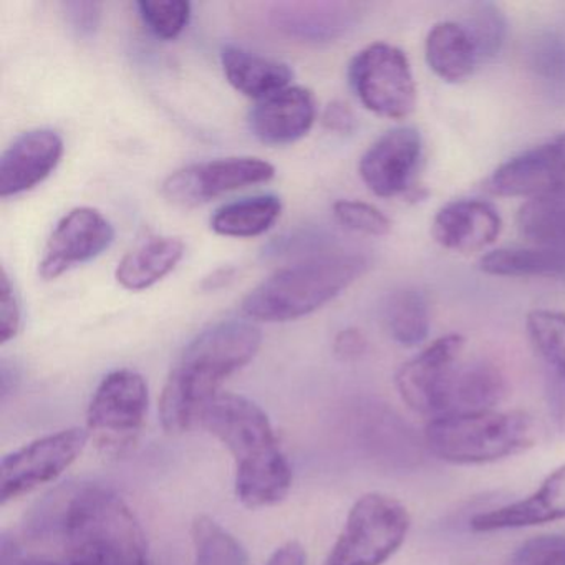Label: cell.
<instances>
[{"instance_id":"obj_1","label":"cell","mask_w":565,"mask_h":565,"mask_svg":"<svg viewBox=\"0 0 565 565\" xmlns=\"http://www.w3.org/2000/svg\"><path fill=\"white\" fill-rule=\"evenodd\" d=\"M35 527L61 539L71 565H148L140 522L108 489H71L42 511Z\"/></svg>"},{"instance_id":"obj_2","label":"cell","mask_w":565,"mask_h":565,"mask_svg":"<svg viewBox=\"0 0 565 565\" xmlns=\"http://www.w3.org/2000/svg\"><path fill=\"white\" fill-rule=\"evenodd\" d=\"M260 343L263 333L247 320H226L194 337L164 383L160 398L163 428L178 435L200 423L221 385L253 362Z\"/></svg>"},{"instance_id":"obj_3","label":"cell","mask_w":565,"mask_h":565,"mask_svg":"<svg viewBox=\"0 0 565 565\" xmlns=\"http://www.w3.org/2000/svg\"><path fill=\"white\" fill-rule=\"evenodd\" d=\"M201 426L236 461V494L250 509L279 504L292 488V468L266 412L246 396L220 393L201 413Z\"/></svg>"},{"instance_id":"obj_4","label":"cell","mask_w":565,"mask_h":565,"mask_svg":"<svg viewBox=\"0 0 565 565\" xmlns=\"http://www.w3.org/2000/svg\"><path fill=\"white\" fill-rule=\"evenodd\" d=\"M369 267L362 250H323L267 277L243 300L244 313L270 323L302 319L349 289Z\"/></svg>"},{"instance_id":"obj_5","label":"cell","mask_w":565,"mask_h":565,"mask_svg":"<svg viewBox=\"0 0 565 565\" xmlns=\"http://www.w3.org/2000/svg\"><path fill=\"white\" fill-rule=\"evenodd\" d=\"M537 441V426L524 412L448 413L425 428L433 456L451 465H488L527 451Z\"/></svg>"},{"instance_id":"obj_6","label":"cell","mask_w":565,"mask_h":565,"mask_svg":"<svg viewBox=\"0 0 565 565\" xmlns=\"http://www.w3.org/2000/svg\"><path fill=\"white\" fill-rule=\"evenodd\" d=\"M412 518L403 502L382 492L362 495L323 565H383L405 542Z\"/></svg>"},{"instance_id":"obj_7","label":"cell","mask_w":565,"mask_h":565,"mask_svg":"<svg viewBox=\"0 0 565 565\" xmlns=\"http://www.w3.org/2000/svg\"><path fill=\"white\" fill-rule=\"evenodd\" d=\"M148 385L134 370L108 373L87 413V431L108 455H121L137 445L147 422Z\"/></svg>"},{"instance_id":"obj_8","label":"cell","mask_w":565,"mask_h":565,"mask_svg":"<svg viewBox=\"0 0 565 565\" xmlns=\"http://www.w3.org/2000/svg\"><path fill=\"white\" fill-rule=\"evenodd\" d=\"M349 82L366 110L403 120L416 107V84L405 52L385 42L360 51L349 65Z\"/></svg>"},{"instance_id":"obj_9","label":"cell","mask_w":565,"mask_h":565,"mask_svg":"<svg viewBox=\"0 0 565 565\" xmlns=\"http://www.w3.org/2000/svg\"><path fill=\"white\" fill-rule=\"evenodd\" d=\"M87 429L68 428L42 436L2 459L0 498L2 504L55 481L84 452Z\"/></svg>"},{"instance_id":"obj_10","label":"cell","mask_w":565,"mask_h":565,"mask_svg":"<svg viewBox=\"0 0 565 565\" xmlns=\"http://www.w3.org/2000/svg\"><path fill=\"white\" fill-rule=\"evenodd\" d=\"M465 339L441 337L426 347L396 373V390L403 402L422 415L441 416L449 409L452 385L462 363Z\"/></svg>"},{"instance_id":"obj_11","label":"cell","mask_w":565,"mask_h":565,"mask_svg":"<svg viewBox=\"0 0 565 565\" xmlns=\"http://www.w3.org/2000/svg\"><path fill=\"white\" fill-rule=\"evenodd\" d=\"M274 174L276 168L260 158H221L174 171L161 184V194L174 206L196 207L231 191L266 183Z\"/></svg>"},{"instance_id":"obj_12","label":"cell","mask_w":565,"mask_h":565,"mask_svg":"<svg viewBox=\"0 0 565 565\" xmlns=\"http://www.w3.org/2000/svg\"><path fill=\"white\" fill-rule=\"evenodd\" d=\"M114 239V226L100 211L75 207L55 226L39 264V274L45 280L57 279L72 267L104 254Z\"/></svg>"},{"instance_id":"obj_13","label":"cell","mask_w":565,"mask_h":565,"mask_svg":"<svg viewBox=\"0 0 565 565\" xmlns=\"http://www.w3.org/2000/svg\"><path fill=\"white\" fill-rule=\"evenodd\" d=\"M498 196L537 198L565 191V134L511 158L486 181Z\"/></svg>"},{"instance_id":"obj_14","label":"cell","mask_w":565,"mask_h":565,"mask_svg":"<svg viewBox=\"0 0 565 565\" xmlns=\"http://www.w3.org/2000/svg\"><path fill=\"white\" fill-rule=\"evenodd\" d=\"M422 135L413 127L386 131L363 153L360 178L373 194L393 198L405 193L422 158Z\"/></svg>"},{"instance_id":"obj_15","label":"cell","mask_w":565,"mask_h":565,"mask_svg":"<svg viewBox=\"0 0 565 565\" xmlns=\"http://www.w3.org/2000/svg\"><path fill=\"white\" fill-rule=\"evenodd\" d=\"M64 157V140L47 128L25 131L0 158V196L25 193L47 180Z\"/></svg>"},{"instance_id":"obj_16","label":"cell","mask_w":565,"mask_h":565,"mask_svg":"<svg viewBox=\"0 0 565 565\" xmlns=\"http://www.w3.org/2000/svg\"><path fill=\"white\" fill-rule=\"evenodd\" d=\"M316 117L317 104L312 92L303 87H287L253 108L249 128L257 140L280 147L306 137Z\"/></svg>"},{"instance_id":"obj_17","label":"cell","mask_w":565,"mask_h":565,"mask_svg":"<svg viewBox=\"0 0 565 565\" xmlns=\"http://www.w3.org/2000/svg\"><path fill=\"white\" fill-rule=\"evenodd\" d=\"M502 221L498 211L479 200L446 204L433 220L431 234L439 246L455 253H478L498 239Z\"/></svg>"},{"instance_id":"obj_18","label":"cell","mask_w":565,"mask_h":565,"mask_svg":"<svg viewBox=\"0 0 565 565\" xmlns=\"http://www.w3.org/2000/svg\"><path fill=\"white\" fill-rule=\"evenodd\" d=\"M561 519H565V465L552 471L527 498L481 512L469 524L475 532H494L532 527Z\"/></svg>"},{"instance_id":"obj_19","label":"cell","mask_w":565,"mask_h":565,"mask_svg":"<svg viewBox=\"0 0 565 565\" xmlns=\"http://www.w3.org/2000/svg\"><path fill=\"white\" fill-rule=\"evenodd\" d=\"M527 333L544 373L548 409L565 435V316L534 310L527 316Z\"/></svg>"},{"instance_id":"obj_20","label":"cell","mask_w":565,"mask_h":565,"mask_svg":"<svg viewBox=\"0 0 565 565\" xmlns=\"http://www.w3.org/2000/svg\"><path fill=\"white\" fill-rule=\"evenodd\" d=\"M221 65L227 82L239 94L257 102L286 90L294 77V72L284 62L263 57L236 45L223 49Z\"/></svg>"},{"instance_id":"obj_21","label":"cell","mask_w":565,"mask_h":565,"mask_svg":"<svg viewBox=\"0 0 565 565\" xmlns=\"http://www.w3.org/2000/svg\"><path fill=\"white\" fill-rule=\"evenodd\" d=\"M425 57L433 74L448 84H459L471 77L481 62L465 25L451 21L433 25L426 38Z\"/></svg>"},{"instance_id":"obj_22","label":"cell","mask_w":565,"mask_h":565,"mask_svg":"<svg viewBox=\"0 0 565 565\" xmlns=\"http://www.w3.org/2000/svg\"><path fill=\"white\" fill-rule=\"evenodd\" d=\"M183 256L184 244L178 237H151L118 263L115 277L124 289L140 292L173 273Z\"/></svg>"},{"instance_id":"obj_23","label":"cell","mask_w":565,"mask_h":565,"mask_svg":"<svg viewBox=\"0 0 565 565\" xmlns=\"http://www.w3.org/2000/svg\"><path fill=\"white\" fill-rule=\"evenodd\" d=\"M508 393L504 373L488 360H462L449 398L448 413L494 409ZM446 413V415H448Z\"/></svg>"},{"instance_id":"obj_24","label":"cell","mask_w":565,"mask_h":565,"mask_svg":"<svg viewBox=\"0 0 565 565\" xmlns=\"http://www.w3.org/2000/svg\"><path fill=\"white\" fill-rule=\"evenodd\" d=\"M479 269L499 277H562L565 276V249L534 244L501 247L482 256Z\"/></svg>"},{"instance_id":"obj_25","label":"cell","mask_w":565,"mask_h":565,"mask_svg":"<svg viewBox=\"0 0 565 565\" xmlns=\"http://www.w3.org/2000/svg\"><path fill=\"white\" fill-rule=\"evenodd\" d=\"M282 213V203L274 194L244 198L224 204L211 217V230L220 236L256 237L269 231Z\"/></svg>"},{"instance_id":"obj_26","label":"cell","mask_w":565,"mask_h":565,"mask_svg":"<svg viewBox=\"0 0 565 565\" xmlns=\"http://www.w3.org/2000/svg\"><path fill=\"white\" fill-rule=\"evenodd\" d=\"M383 323L390 337L403 347L425 342L429 332V306L425 294L413 287L395 290L383 303Z\"/></svg>"},{"instance_id":"obj_27","label":"cell","mask_w":565,"mask_h":565,"mask_svg":"<svg viewBox=\"0 0 565 565\" xmlns=\"http://www.w3.org/2000/svg\"><path fill=\"white\" fill-rule=\"evenodd\" d=\"M518 227L534 246L565 249V191L525 201L519 210Z\"/></svg>"},{"instance_id":"obj_28","label":"cell","mask_w":565,"mask_h":565,"mask_svg":"<svg viewBox=\"0 0 565 565\" xmlns=\"http://www.w3.org/2000/svg\"><path fill=\"white\" fill-rule=\"evenodd\" d=\"M194 565H249L244 545L207 515L194 519L191 525Z\"/></svg>"},{"instance_id":"obj_29","label":"cell","mask_w":565,"mask_h":565,"mask_svg":"<svg viewBox=\"0 0 565 565\" xmlns=\"http://www.w3.org/2000/svg\"><path fill=\"white\" fill-rule=\"evenodd\" d=\"M462 25L475 42L479 61H489L501 52L508 24L504 14L494 4L484 2L472 6Z\"/></svg>"},{"instance_id":"obj_30","label":"cell","mask_w":565,"mask_h":565,"mask_svg":"<svg viewBox=\"0 0 565 565\" xmlns=\"http://www.w3.org/2000/svg\"><path fill=\"white\" fill-rule=\"evenodd\" d=\"M137 8L145 25L163 41H173L190 24L191 4L184 0H141Z\"/></svg>"},{"instance_id":"obj_31","label":"cell","mask_w":565,"mask_h":565,"mask_svg":"<svg viewBox=\"0 0 565 565\" xmlns=\"http://www.w3.org/2000/svg\"><path fill=\"white\" fill-rule=\"evenodd\" d=\"M532 68L547 84L565 88V29H552L534 42Z\"/></svg>"},{"instance_id":"obj_32","label":"cell","mask_w":565,"mask_h":565,"mask_svg":"<svg viewBox=\"0 0 565 565\" xmlns=\"http://www.w3.org/2000/svg\"><path fill=\"white\" fill-rule=\"evenodd\" d=\"M333 216L345 230L382 237L392 231V221L373 204L342 200L333 204Z\"/></svg>"},{"instance_id":"obj_33","label":"cell","mask_w":565,"mask_h":565,"mask_svg":"<svg viewBox=\"0 0 565 565\" xmlns=\"http://www.w3.org/2000/svg\"><path fill=\"white\" fill-rule=\"evenodd\" d=\"M511 565H565L564 535H537L519 545Z\"/></svg>"},{"instance_id":"obj_34","label":"cell","mask_w":565,"mask_h":565,"mask_svg":"<svg viewBox=\"0 0 565 565\" xmlns=\"http://www.w3.org/2000/svg\"><path fill=\"white\" fill-rule=\"evenodd\" d=\"M22 313L18 294L9 279L8 270L2 269L0 277V337L2 343L15 339L21 330Z\"/></svg>"},{"instance_id":"obj_35","label":"cell","mask_w":565,"mask_h":565,"mask_svg":"<svg viewBox=\"0 0 565 565\" xmlns=\"http://www.w3.org/2000/svg\"><path fill=\"white\" fill-rule=\"evenodd\" d=\"M65 15L81 35H92L100 25L102 6L98 2H65Z\"/></svg>"},{"instance_id":"obj_36","label":"cell","mask_w":565,"mask_h":565,"mask_svg":"<svg viewBox=\"0 0 565 565\" xmlns=\"http://www.w3.org/2000/svg\"><path fill=\"white\" fill-rule=\"evenodd\" d=\"M366 337L363 335L362 330L359 329H343L337 333L333 340V352L340 360L352 362L359 360L366 352Z\"/></svg>"},{"instance_id":"obj_37","label":"cell","mask_w":565,"mask_h":565,"mask_svg":"<svg viewBox=\"0 0 565 565\" xmlns=\"http://www.w3.org/2000/svg\"><path fill=\"white\" fill-rule=\"evenodd\" d=\"M323 125L327 130L335 131L340 135H349L355 131L356 117L352 108L345 102H332L327 105L322 115Z\"/></svg>"},{"instance_id":"obj_38","label":"cell","mask_w":565,"mask_h":565,"mask_svg":"<svg viewBox=\"0 0 565 565\" xmlns=\"http://www.w3.org/2000/svg\"><path fill=\"white\" fill-rule=\"evenodd\" d=\"M307 555L299 542H287L264 565H306Z\"/></svg>"},{"instance_id":"obj_39","label":"cell","mask_w":565,"mask_h":565,"mask_svg":"<svg viewBox=\"0 0 565 565\" xmlns=\"http://www.w3.org/2000/svg\"><path fill=\"white\" fill-rule=\"evenodd\" d=\"M234 269L231 267H223V269H217L216 273L211 274L210 277L203 280V289L211 292V290L221 289V287L226 286L231 279H233Z\"/></svg>"},{"instance_id":"obj_40","label":"cell","mask_w":565,"mask_h":565,"mask_svg":"<svg viewBox=\"0 0 565 565\" xmlns=\"http://www.w3.org/2000/svg\"><path fill=\"white\" fill-rule=\"evenodd\" d=\"M14 565H71L65 558L62 561H55V558L51 557H28V558H19L15 561Z\"/></svg>"}]
</instances>
